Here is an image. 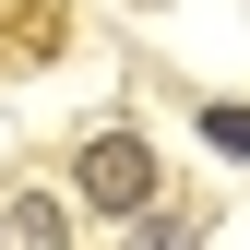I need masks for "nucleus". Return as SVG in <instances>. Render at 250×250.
Returning <instances> with one entry per match:
<instances>
[{"instance_id": "1", "label": "nucleus", "mask_w": 250, "mask_h": 250, "mask_svg": "<svg viewBox=\"0 0 250 250\" xmlns=\"http://www.w3.org/2000/svg\"><path fill=\"white\" fill-rule=\"evenodd\" d=\"M72 191L96 203V214H143L155 203V143L143 131H96V143L72 155Z\"/></svg>"}, {"instance_id": "2", "label": "nucleus", "mask_w": 250, "mask_h": 250, "mask_svg": "<svg viewBox=\"0 0 250 250\" xmlns=\"http://www.w3.org/2000/svg\"><path fill=\"white\" fill-rule=\"evenodd\" d=\"M0 250H72V227H60V203H48V191H24L12 214H0Z\"/></svg>"}, {"instance_id": "3", "label": "nucleus", "mask_w": 250, "mask_h": 250, "mask_svg": "<svg viewBox=\"0 0 250 250\" xmlns=\"http://www.w3.org/2000/svg\"><path fill=\"white\" fill-rule=\"evenodd\" d=\"M191 238H203V214H155V203H143V238H131V250H191Z\"/></svg>"}, {"instance_id": "4", "label": "nucleus", "mask_w": 250, "mask_h": 250, "mask_svg": "<svg viewBox=\"0 0 250 250\" xmlns=\"http://www.w3.org/2000/svg\"><path fill=\"white\" fill-rule=\"evenodd\" d=\"M203 143L214 155H250V107H203Z\"/></svg>"}]
</instances>
